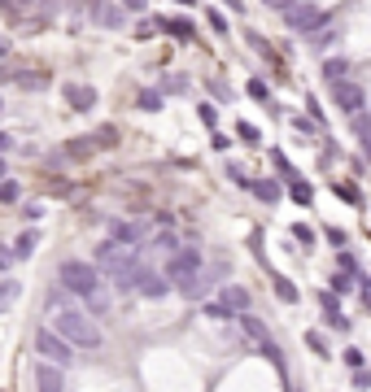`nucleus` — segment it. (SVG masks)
I'll use <instances>...</instances> for the list:
<instances>
[{
  "label": "nucleus",
  "instance_id": "nucleus-2",
  "mask_svg": "<svg viewBox=\"0 0 371 392\" xmlns=\"http://www.w3.org/2000/svg\"><path fill=\"white\" fill-rule=\"evenodd\" d=\"M61 288L74 292V297H84L96 314H105L109 297H105V288H101V275H96L88 261H61Z\"/></svg>",
  "mask_w": 371,
  "mask_h": 392
},
{
  "label": "nucleus",
  "instance_id": "nucleus-11",
  "mask_svg": "<svg viewBox=\"0 0 371 392\" xmlns=\"http://www.w3.org/2000/svg\"><path fill=\"white\" fill-rule=\"evenodd\" d=\"M341 101H345V109H358L363 96H358V88H341Z\"/></svg>",
  "mask_w": 371,
  "mask_h": 392
},
{
  "label": "nucleus",
  "instance_id": "nucleus-6",
  "mask_svg": "<svg viewBox=\"0 0 371 392\" xmlns=\"http://www.w3.org/2000/svg\"><path fill=\"white\" fill-rule=\"evenodd\" d=\"M18 301V279H0V314Z\"/></svg>",
  "mask_w": 371,
  "mask_h": 392
},
{
  "label": "nucleus",
  "instance_id": "nucleus-4",
  "mask_svg": "<svg viewBox=\"0 0 371 392\" xmlns=\"http://www.w3.org/2000/svg\"><path fill=\"white\" fill-rule=\"evenodd\" d=\"M197 270H201V253L197 249H175L171 253V266H166L171 279H184L188 284V275H197Z\"/></svg>",
  "mask_w": 371,
  "mask_h": 392
},
{
  "label": "nucleus",
  "instance_id": "nucleus-7",
  "mask_svg": "<svg viewBox=\"0 0 371 392\" xmlns=\"http://www.w3.org/2000/svg\"><path fill=\"white\" fill-rule=\"evenodd\" d=\"M223 301H228L223 309H245L249 305V292L245 288H228V292H223Z\"/></svg>",
  "mask_w": 371,
  "mask_h": 392
},
{
  "label": "nucleus",
  "instance_id": "nucleus-8",
  "mask_svg": "<svg viewBox=\"0 0 371 392\" xmlns=\"http://www.w3.org/2000/svg\"><path fill=\"white\" fill-rule=\"evenodd\" d=\"M240 327H245V332L258 340V345H267V340H271V336L262 332V322H258V318H249V314H240Z\"/></svg>",
  "mask_w": 371,
  "mask_h": 392
},
{
  "label": "nucleus",
  "instance_id": "nucleus-1",
  "mask_svg": "<svg viewBox=\"0 0 371 392\" xmlns=\"http://www.w3.org/2000/svg\"><path fill=\"white\" fill-rule=\"evenodd\" d=\"M48 318H53V332L66 340L70 349H101V327H96L84 309H79L70 297H48Z\"/></svg>",
  "mask_w": 371,
  "mask_h": 392
},
{
  "label": "nucleus",
  "instance_id": "nucleus-13",
  "mask_svg": "<svg viewBox=\"0 0 371 392\" xmlns=\"http://www.w3.org/2000/svg\"><path fill=\"white\" fill-rule=\"evenodd\" d=\"M0 174H5V166H0Z\"/></svg>",
  "mask_w": 371,
  "mask_h": 392
},
{
  "label": "nucleus",
  "instance_id": "nucleus-3",
  "mask_svg": "<svg viewBox=\"0 0 371 392\" xmlns=\"http://www.w3.org/2000/svg\"><path fill=\"white\" fill-rule=\"evenodd\" d=\"M35 353H40V362H48V366H70L74 362V349L53 332V327L35 332Z\"/></svg>",
  "mask_w": 371,
  "mask_h": 392
},
{
  "label": "nucleus",
  "instance_id": "nucleus-12",
  "mask_svg": "<svg viewBox=\"0 0 371 392\" xmlns=\"http://www.w3.org/2000/svg\"><path fill=\"white\" fill-rule=\"evenodd\" d=\"M258 196H267V201H271V196H280V188L276 183H258Z\"/></svg>",
  "mask_w": 371,
  "mask_h": 392
},
{
  "label": "nucleus",
  "instance_id": "nucleus-5",
  "mask_svg": "<svg viewBox=\"0 0 371 392\" xmlns=\"http://www.w3.org/2000/svg\"><path fill=\"white\" fill-rule=\"evenodd\" d=\"M35 384H40V392H66L61 366H48V362H40V370H35Z\"/></svg>",
  "mask_w": 371,
  "mask_h": 392
},
{
  "label": "nucleus",
  "instance_id": "nucleus-10",
  "mask_svg": "<svg viewBox=\"0 0 371 392\" xmlns=\"http://www.w3.org/2000/svg\"><path fill=\"white\" fill-rule=\"evenodd\" d=\"M276 297L280 301H297V288L288 284V279H276Z\"/></svg>",
  "mask_w": 371,
  "mask_h": 392
},
{
  "label": "nucleus",
  "instance_id": "nucleus-9",
  "mask_svg": "<svg viewBox=\"0 0 371 392\" xmlns=\"http://www.w3.org/2000/svg\"><path fill=\"white\" fill-rule=\"evenodd\" d=\"M31 249H35V236H18V244H13V253H18V257H31Z\"/></svg>",
  "mask_w": 371,
  "mask_h": 392
}]
</instances>
